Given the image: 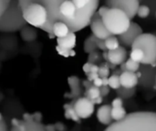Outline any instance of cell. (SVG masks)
I'll use <instances>...</instances> for the list:
<instances>
[{
  "mask_svg": "<svg viewBox=\"0 0 156 131\" xmlns=\"http://www.w3.org/2000/svg\"><path fill=\"white\" fill-rule=\"evenodd\" d=\"M28 25L51 35L57 23L66 24L70 32L90 26L100 0H18Z\"/></svg>",
  "mask_w": 156,
  "mask_h": 131,
  "instance_id": "cell-1",
  "label": "cell"
},
{
  "mask_svg": "<svg viewBox=\"0 0 156 131\" xmlns=\"http://www.w3.org/2000/svg\"><path fill=\"white\" fill-rule=\"evenodd\" d=\"M107 131H156L155 112H133L111 123Z\"/></svg>",
  "mask_w": 156,
  "mask_h": 131,
  "instance_id": "cell-2",
  "label": "cell"
},
{
  "mask_svg": "<svg viewBox=\"0 0 156 131\" xmlns=\"http://www.w3.org/2000/svg\"><path fill=\"white\" fill-rule=\"evenodd\" d=\"M27 26L18 0H12L7 9L0 17V32L14 33Z\"/></svg>",
  "mask_w": 156,
  "mask_h": 131,
  "instance_id": "cell-3",
  "label": "cell"
},
{
  "mask_svg": "<svg viewBox=\"0 0 156 131\" xmlns=\"http://www.w3.org/2000/svg\"><path fill=\"white\" fill-rule=\"evenodd\" d=\"M106 28L114 36L124 33L130 26L131 18L126 13L119 8H110L101 16Z\"/></svg>",
  "mask_w": 156,
  "mask_h": 131,
  "instance_id": "cell-4",
  "label": "cell"
},
{
  "mask_svg": "<svg viewBox=\"0 0 156 131\" xmlns=\"http://www.w3.org/2000/svg\"><path fill=\"white\" fill-rule=\"evenodd\" d=\"M141 48L144 52V57L142 61L144 65L156 67V36L150 33H142L132 45V48Z\"/></svg>",
  "mask_w": 156,
  "mask_h": 131,
  "instance_id": "cell-5",
  "label": "cell"
},
{
  "mask_svg": "<svg viewBox=\"0 0 156 131\" xmlns=\"http://www.w3.org/2000/svg\"><path fill=\"white\" fill-rule=\"evenodd\" d=\"M105 5L110 8H119L124 11L132 20L137 14L140 0H105Z\"/></svg>",
  "mask_w": 156,
  "mask_h": 131,
  "instance_id": "cell-6",
  "label": "cell"
},
{
  "mask_svg": "<svg viewBox=\"0 0 156 131\" xmlns=\"http://www.w3.org/2000/svg\"><path fill=\"white\" fill-rule=\"evenodd\" d=\"M73 108L80 119H87L94 113V103L86 97L77 98L73 102Z\"/></svg>",
  "mask_w": 156,
  "mask_h": 131,
  "instance_id": "cell-7",
  "label": "cell"
},
{
  "mask_svg": "<svg viewBox=\"0 0 156 131\" xmlns=\"http://www.w3.org/2000/svg\"><path fill=\"white\" fill-rule=\"evenodd\" d=\"M142 33H143L142 27L137 23L131 22L129 28L124 33L119 35L118 36L120 45L124 47H132V45L134 42V40Z\"/></svg>",
  "mask_w": 156,
  "mask_h": 131,
  "instance_id": "cell-8",
  "label": "cell"
},
{
  "mask_svg": "<svg viewBox=\"0 0 156 131\" xmlns=\"http://www.w3.org/2000/svg\"><path fill=\"white\" fill-rule=\"evenodd\" d=\"M92 35H94L96 37L100 38V39H103L105 40L107 37L111 36L112 34L106 28V26H104L101 17L99 16V14L96 12L93 16V17L91 18L90 24Z\"/></svg>",
  "mask_w": 156,
  "mask_h": 131,
  "instance_id": "cell-9",
  "label": "cell"
},
{
  "mask_svg": "<svg viewBox=\"0 0 156 131\" xmlns=\"http://www.w3.org/2000/svg\"><path fill=\"white\" fill-rule=\"evenodd\" d=\"M127 55L126 47L120 46L116 49L108 50V61L116 66H120L122 63L126 61Z\"/></svg>",
  "mask_w": 156,
  "mask_h": 131,
  "instance_id": "cell-10",
  "label": "cell"
},
{
  "mask_svg": "<svg viewBox=\"0 0 156 131\" xmlns=\"http://www.w3.org/2000/svg\"><path fill=\"white\" fill-rule=\"evenodd\" d=\"M120 82L122 87L126 88H136V86L138 85L139 78L137 77L136 72H132L127 70L121 73Z\"/></svg>",
  "mask_w": 156,
  "mask_h": 131,
  "instance_id": "cell-11",
  "label": "cell"
},
{
  "mask_svg": "<svg viewBox=\"0 0 156 131\" xmlns=\"http://www.w3.org/2000/svg\"><path fill=\"white\" fill-rule=\"evenodd\" d=\"M69 85L70 87V93H69L67 96H65L68 98H79L82 94L81 89V81L80 79L76 76H71L68 79Z\"/></svg>",
  "mask_w": 156,
  "mask_h": 131,
  "instance_id": "cell-12",
  "label": "cell"
},
{
  "mask_svg": "<svg viewBox=\"0 0 156 131\" xmlns=\"http://www.w3.org/2000/svg\"><path fill=\"white\" fill-rule=\"evenodd\" d=\"M97 119L98 121L105 126H109L112 123L113 119L112 118V105H103L97 110Z\"/></svg>",
  "mask_w": 156,
  "mask_h": 131,
  "instance_id": "cell-13",
  "label": "cell"
},
{
  "mask_svg": "<svg viewBox=\"0 0 156 131\" xmlns=\"http://www.w3.org/2000/svg\"><path fill=\"white\" fill-rule=\"evenodd\" d=\"M76 35L74 32H69L66 36L58 37L57 38L58 46L60 47L68 48V49H73L76 46Z\"/></svg>",
  "mask_w": 156,
  "mask_h": 131,
  "instance_id": "cell-14",
  "label": "cell"
},
{
  "mask_svg": "<svg viewBox=\"0 0 156 131\" xmlns=\"http://www.w3.org/2000/svg\"><path fill=\"white\" fill-rule=\"evenodd\" d=\"M19 32H20L21 38L26 42H32V41L36 40L37 37V33L35 27L32 26H26Z\"/></svg>",
  "mask_w": 156,
  "mask_h": 131,
  "instance_id": "cell-15",
  "label": "cell"
},
{
  "mask_svg": "<svg viewBox=\"0 0 156 131\" xmlns=\"http://www.w3.org/2000/svg\"><path fill=\"white\" fill-rule=\"evenodd\" d=\"M69 32H70V30H69V26L66 24H64V23H57L52 27L51 36L52 37L56 36L57 38L63 37V36H66Z\"/></svg>",
  "mask_w": 156,
  "mask_h": 131,
  "instance_id": "cell-16",
  "label": "cell"
},
{
  "mask_svg": "<svg viewBox=\"0 0 156 131\" xmlns=\"http://www.w3.org/2000/svg\"><path fill=\"white\" fill-rule=\"evenodd\" d=\"M126 115L127 113L123 108V105L112 106V118L114 121L122 120Z\"/></svg>",
  "mask_w": 156,
  "mask_h": 131,
  "instance_id": "cell-17",
  "label": "cell"
},
{
  "mask_svg": "<svg viewBox=\"0 0 156 131\" xmlns=\"http://www.w3.org/2000/svg\"><path fill=\"white\" fill-rule=\"evenodd\" d=\"M83 48H84V52L87 53V54H90V53H91V52L98 49V47H97L96 42L94 40V36L92 34L90 36H88L86 38V40L84 41Z\"/></svg>",
  "mask_w": 156,
  "mask_h": 131,
  "instance_id": "cell-18",
  "label": "cell"
},
{
  "mask_svg": "<svg viewBox=\"0 0 156 131\" xmlns=\"http://www.w3.org/2000/svg\"><path fill=\"white\" fill-rule=\"evenodd\" d=\"M64 109H65V117L68 119H71L75 122H80V119L79 118V116L77 115V113L73 108V103L65 105Z\"/></svg>",
  "mask_w": 156,
  "mask_h": 131,
  "instance_id": "cell-19",
  "label": "cell"
},
{
  "mask_svg": "<svg viewBox=\"0 0 156 131\" xmlns=\"http://www.w3.org/2000/svg\"><path fill=\"white\" fill-rule=\"evenodd\" d=\"M116 93L121 98H130L135 94V88H126L123 87H120L119 88L116 89Z\"/></svg>",
  "mask_w": 156,
  "mask_h": 131,
  "instance_id": "cell-20",
  "label": "cell"
},
{
  "mask_svg": "<svg viewBox=\"0 0 156 131\" xmlns=\"http://www.w3.org/2000/svg\"><path fill=\"white\" fill-rule=\"evenodd\" d=\"M105 46H106V48L108 50H113V49H116L117 47H120V42H119V39L118 37H116L114 35H112L111 36L107 37L105 40Z\"/></svg>",
  "mask_w": 156,
  "mask_h": 131,
  "instance_id": "cell-21",
  "label": "cell"
},
{
  "mask_svg": "<svg viewBox=\"0 0 156 131\" xmlns=\"http://www.w3.org/2000/svg\"><path fill=\"white\" fill-rule=\"evenodd\" d=\"M85 97L88 98L90 100H93L95 98H97L98 97L101 96V91H100V88L95 87L94 85H92L91 87H90L89 88L86 89L85 93H84Z\"/></svg>",
  "mask_w": 156,
  "mask_h": 131,
  "instance_id": "cell-22",
  "label": "cell"
},
{
  "mask_svg": "<svg viewBox=\"0 0 156 131\" xmlns=\"http://www.w3.org/2000/svg\"><path fill=\"white\" fill-rule=\"evenodd\" d=\"M130 57L132 59H133L134 61H136V62L142 63V61H143V59L144 57V52L141 48H138V47L132 48Z\"/></svg>",
  "mask_w": 156,
  "mask_h": 131,
  "instance_id": "cell-23",
  "label": "cell"
},
{
  "mask_svg": "<svg viewBox=\"0 0 156 131\" xmlns=\"http://www.w3.org/2000/svg\"><path fill=\"white\" fill-rule=\"evenodd\" d=\"M108 86L110 87V88L116 90L117 88H119L121 87V82H120V75L117 74H112L110 78H108Z\"/></svg>",
  "mask_w": 156,
  "mask_h": 131,
  "instance_id": "cell-24",
  "label": "cell"
},
{
  "mask_svg": "<svg viewBox=\"0 0 156 131\" xmlns=\"http://www.w3.org/2000/svg\"><path fill=\"white\" fill-rule=\"evenodd\" d=\"M140 64L139 62L134 61L133 59H132L131 57L126 59L125 61V66L128 71H132V72H137L140 68Z\"/></svg>",
  "mask_w": 156,
  "mask_h": 131,
  "instance_id": "cell-25",
  "label": "cell"
},
{
  "mask_svg": "<svg viewBox=\"0 0 156 131\" xmlns=\"http://www.w3.org/2000/svg\"><path fill=\"white\" fill-rule=\"evenodd\" d=\"M111 69L108 66L107 61H105L104 63H101V66L99 67V71H98V75L100 78H109L110 74H111Z\"/></svg>",
  "mask_w": 156,
  "mask_h": 131,
  "instance_id": "cell-26",
  "label": "cell"
},
{
  "mask_svg": "<svg viewBox=\"0 0 156 131\" xmlns=\"http://www.w3.org/2000/svg\"><path fill=\"white\" fill-rule=\"evenodd\" d=\"M150 7L146 5H140L138 10H137V14L136 16H138L140 18H146L149 16L150 15Z\"/></svg>",
  "mask_w": 156,
  "mask_h": 131,
  "instance_id": "cell-27",
  "label": "cell"
},
{
  "mask_svg": "<svg viewBox=\"0 0 156 131\" xmlns=\"http://www.w3.org/2000/svg\"><path fill=\"white\" fill-rule=\"evenodd\" d=\"M101 58H102L101 57V54L97 49V50H95V51H93V52H91V53L89 54L88 62H90L92 64H97V63L101 62Z\"/></svg>",
  "mask_w": 156,
  "mask_h": 131,
  "instance_id": "cell-28",
  "label": "cell"
},
{
  "mask_svg": "<svg viewBox=\"0 0 156 131\" xmlns=\"http://www.w3.org/2000/svg\"><path fill=\"white\" fill-rule=\"evenodd\" d=\"M57 51L58 54H60L61 56L65 57H73L75 56V52L73 51V49H68V48H64V47H57Z\"/></svg>",
  "mask_w": 156,
  "mask_h": 131,
  "instance_id": "cell-29",
  "label": "cell"
},
{
  "mask_svg": "<svg viewBox=\"0 0 156 131\" xmlns=\"http://www.w3.org/2000/svg\"><path fill=\"white\" fill-rule=\"evenodd\" d=\"M12 0H0V17L7 9L8 5H10Z\"/></svg>",
  "mask_w": 156,
  "mask_h": 131,
  "instance_id": "cell-30",
  "label": "cell"
},
{
  "mask_svg": "<svg viewBox=\"0 0 156 131\" xmlns=\"http://www.w3.org/2000/svg\"><path fill=\"white\" fill-rule=\"evenodd\" d=\"M93 36H94V35H93ZM94 40H95V42H96V45H97V47H98V49H101V50H102V51H104V50L107 49V48H106V46H105V42H104L103 39H100V38H98V37H96V36H94Z\"/></svg>",
  "mask_w": 156,
  "mask_h": 131,
  "instance_id": "cell-31",
  "label": "cell"
},
{
  "mask_svg": "<svg viewBox=\"0 0 156 131\" xmlns=\"http://www.w3.org/2000/svg\"><path fill=\"white\" fill-rule=\"evenodd\" d=\"M100 91H101V96L106 97L109 93H110V87L109 86H101L100 88Z\"/></svg>",
  "mask_w": 156,
  "mask_h": 131,
  "instance_id": "cell-32",
  "label": "cell"
},
{
  "mask_svg": "<svg viewBox=\"0 0 156 131\" xmlns=\"http://www.w3.org/2000/svg\"><path fill=\"white\" fill-rule=\"evenodd\" d=\"M7 130V127H6V123L3 118V116L0 114V131H5Z\"/></svg>",
  "mask_w": 156,
  "mask_h": 131,
  "instance_id": "cell-33",
  "label": "cell"
},
{
  "mask_svg": "<svg viewBox=\"0 0 156 131\" xmlns=\"http://www.w3.org/2000/svg\"><path fill=\"white\" fill-rule=\"evenodd\" d=\"M109 9V7L107 6V5H103V6H101L100 8H98V10H97V13L99 14V16L101 17L106 12H107V10Z\"/></svg>",
  "mask_w": 156,
  "mask_h": 131,
  "instance_id": "cell-34",
  "label": "cell"
},
{
  "mask_svg": "<svg viewBox=\"0 0 156 131\" xmlns=\"http://www.w3.org/2000/svg\"><path fill=\"white\" fill-rule=\"evenodd\" d=\"M91 66H92V63H90V62H87L86 64H84V66H83V71H84V73L86 75H88L90 72Z\"/></svg>",
  "mask_w": 156,
  "mask_h": 131,
  "instance_id": "cell-35",
  "label": "cell"
},
{
  "mask_svg": "<svg viewBox=\"0 0 156 131\" xmlns=\"http://www.w3.org/2000/svg\"><path fill=\"white\" fill-rule=\"evenodd\" d=\"M92 84L95 86V87H98V88H101L102 86V78L98 77L96 78L93 81H92Z\"/></svg>",
  "mask_w": 156,
  "mask_h": 131,
  "instance_id": "cell-36",
  "label": "cell"
},
{
  "mask_svg": "<svg viewBox=\"0 0 156 131\" xmlns=\"http://www.w3.org/2000/svg\"><path fill=\"white\" fill-rule=\"evenodd\" d=\"M87 77H88V80L89 81H93L96 78H98L99 77V75H98V73H93V72H90L88 75H87Z\"/></svg>",
  "mask_w": 156,
  "mask_h": 131,
  "instance_id": "cell-37",
  "label": "cell"
},
{
  "mask_svg": "<svg viewBox=\"0 0 156 131\" xmlns=\"http://www.w3.org/2000/svg\"><path fill=\"white\" fill-rule=\"evenodd\" d=\"M102 100H103V98H102V97L101 96H100V97H98L97 98H95V99H93V100H91L93 103H94V105H99V104H101L102 103Z\"/></svg>",
  "mask_w": 156,
  "mask_h": 131,
  "instance_id": "cell-38",
  "label": "cell"
},
{
  "mask_svg": "<svg viewBox=\"0 0 156 131\" xmlns=\"http://www.w3.org/2000/svg\"><path fill=\"white\" fill-rule=\"evenodd\" d=\"M102 78V86H108V78Z\"/></svg>",
  "mask_w": 156,
  "mask_h": 131,
  "instance_id": "cell-39",
  "label": "cell"
},
{
  "mask_svg": "<svg viewBox=\"0 0 156 131\" xmlns=\"http://www.w3.org/2000/svg\"><path fill=\"white\" fill-rule=\"evenodd\" d=\"M155 84H156V76H155Z\"/></svg>",
  "mask_w": 156,
  "mask_h": 131,
  "instance_id": "cell-40",
  "label": "cell"
},
{
  "mask_svg": "<svg viewBox=\"0 0 156 131\" xmlns=\"http://www.w3.org/2000/svg\"><path fill=\"white\" fill-rule=\"evenodd\" d=\"M155 17H156V11H155Z\"/></svg>",
  "mask_w": 156,
  "mask_h": 131,
  "instance_id": "cell-41",
  "label": "cell"
},
{
  "mask_svg": "<svg viewBox=\"0 0 156 131\" xmlns=\"http://www.w3.org/2000/svg\"><path fill=\"white\" fill-rule=\"evenodd\" d=\"M140 1H141V0H140Z\"/></svg>",
  "mask_w": 156,
  "mask_h": 131,
  "instance_id": "cell-42",
  "label": "cell"
}]
</instances>
